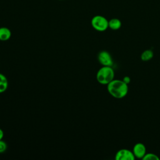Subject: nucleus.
<instances>
[{
	"label": "nucleus",
	"mask_w": 160,
	"mask_h": 160,
	"mask_svg": "<svg viewBox=\"0 0 160 160\" xmlns=\"http://www.w3.org/2000/svg\"><path fill=\"white\" fill-rule=\"evenodd\" d=\"M107 90L113 98L121 99L124 98L128 92V84L125 83L122 79H114L107 84Z\"/></svg>",
	"instance_id": "f257e3e1"
},
{
	"label": "nucleus",
	"mask_w": 160,
	"mask_h": 160,
	"mask_svg": "<svg viewBox=\"0 0 160 160\" xmlns=\"http://www.w3.org/2000/svg\"><path fill=\"white\" fill-rule=\"evenodd\" d=\"M114 74L112 66H102L96 73V80L101 84L107 85L114 79Z\"/></svg>",
	"instance_id": "f03ea898"
},
{
	"label": "nucleus",
	"mask_w": 160,
	"mask_h": 160,
	"mask_svg": "<svg viewBox=\"0 0 160 160\" xmlns=\"http://www.w3.org/2000/svg\"><path fill=\"white\" fill-rule=\"evenodd\" d=\"M109 21L103 16L96 15L94 16L91 21L92 27L97 31L103 32L105 31L108 28Z\"/></svg>",
	"instance_id": "7ed1b4c3"
},
{
	"label": "nucleus",
	"mask_w": 160,
	"mask_h": 160,
	"mask_svg": "<svg viewBox=\"0 0 160 160\" xmlns=\"http://www.w3.org/2000/svg\"><path fill=\"white\" fill-rule=\"evenodd\" d=\"M98 60L99 62L104 66H112L113 60L111 55L107 51L103 50L100 51L98 54Z\"/></svg>",
	"instance_id": "20e7f679"
},
{
	"label": "nucleus",
	"mask_w": 160,
	"mask_h": 160,
	"mask_svg": "<svg viewBox=\"0 0 160 160\" xmlns=\"http://www.w3.org/2000/svg\"><path fill=\"white\" fill-rule=\"evenodd\" d=\"M116 160H134L135 156L132 151L128 149H121L115 154Z\"/></svg>",
	"instance_id": "39448f33"
},
{
	"label": "nucleus",
	"mask_w": 160,
	"mask_h": 160,
	"mask_svg": "<svg viewBox=\"0 0 160 160\" xmlns=\"http://www.w3.org/2000/svg\"><path fill=\"white\" fill-rule=\"evenodd\" d=\"M132 151L135 156V158L142 159L146 153V148L143 143L138 142L134 145Z\"/></svg>",
	"instance_id": "423d86ee"
},
{
	"label": "nucleus",
	"mask_w": 160,
	"mask_h": 160,
	"mask_svg": "<svg viewBox=\"0 0 160 160\" xmlns=\"http://www.w3.org/2000/svg\"><path fill=\"white\" fill-rule=\"evenodd\" d=\"M11 37V30L6 27L0 28V41H6L9 40Z\"/></svg>",
	"instance_id": "0eeeda50"
},
{
	"label": "nucleus",
	"mask_w": 160,
	"mask_h": 160,
	"mask_svg": "<svg viewBox=\"0 0 160 160\" xmlns=\"http://www.w3.org/2000/svg\"><path fill=\"white\" fill-rule=\"evenodd\" d=\"M122 25L121 21L118 18H112L108 22L109 28L112 30H118L121 28Z\"/></svg>",
	"instance_id": "6e6552de"
},
{
	"label": "nucleus",
	"mask_w": 160,
	"mask_h": 160,
	"mask_svg": "<svg viewBox=\"0 0 160 160\" xmlns=\"http://www.w3.org/2000/svg\"><path fill=\"white\" fill-rule=\"evenodd\" d=\"M8 80L5 75L0 73V93L5 92L8 88Z\"/></svg>",
	"instance_id": "1a4fd4ad"
},
{
	"label": "nucleus",
	"mask_w": 160,
	"mask_h": 160,
	"mask_svg": "<svg viewBox=\"0 0 160 160\" xmlns=\"http://www.w3.org/2000/svg\"><path fill=\"white\" fill-rule=\"evenodd\" d=\"M154 56L153 51L151 49H146L141 54V59L142 61H150Z\"/></svg>",
	"instance_id": "9d476101"
},
{
	"label": "nucleus",
	"mask_w": 160,
	"mask_h": 160,
	"mask_svg": "<svg viewBox=\"0 0 160 160\" xmlns=\"http://www.w3.org/2000/svg\"><path fill=\"white\" fill-rule=\"evenodd\" d=\"M143 160H159V158L154 153L148 152L146 153L144 156L142 158Z\"/></svg>",
	"instance_id": "9b49d317"
},
{
	"label": "nucleus",
	"mask_w": 160,
	"mask_h": 160,
	"mask_svg": "<svg viewBox=\"0 0 160 160\" xmlns=\"http://www.w3.org/2000/svg\"><path fill=\"white\" fill-rule=\"evenodd\" d=\"M8 149L7 143L2 139L0 140V153L4 152Z\"/></svg>",
	"instance_id": "f8f14e48"
},
{
	"label": "nucleus",
	"mask_w": 160,
	"mask_h": 160,
	"mask_svg": "<svg viewBox=\"0 0 160 160\" xmlns=\"http://www.w3.org/2000/svg\"><path fill=\"white\" fill-rule=\"evenodd\" d=\"M122 81H123L125 83H126L127 84H129L130 83V82H131V78H130L129 76H124V77L122 78Z\"/></svg>",
	"instance_id": "ddd939ff"
},
{
	"label": "nucleus",
	"mask_w": 160,
	"mask_h": 160,
	"mask_svg": "<svg viewBox=\"0 0 160 160\" xmlns=\"http://www.w3.org/2000/svg\"><path fill=\"white\" fill-rule=\"evenodd\" d=\"M3 137H4V131H2V129L0 128V140L2 139Z\"/></svg>",
	"instance_id": "4468645a"
},
{
	"label": "nucleus",
	"mask_w": 160,
	"mask_h": 160,
	"mask_svg": "<svg viewBox=\"0 0 160 160\" xmlns=\"http://www.w3.org/2000/svg\"><path fill=\"white\" fill-rule=\"evenodd\" d=\"M59 1H63V0H59Z\"/></svg>",
	"instance_id": "2eb2a0df"
}]
</instances>
